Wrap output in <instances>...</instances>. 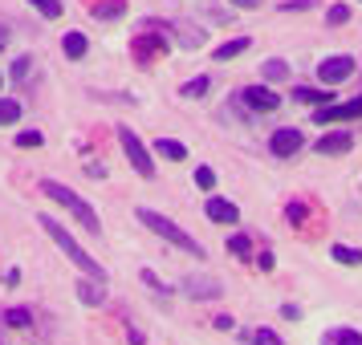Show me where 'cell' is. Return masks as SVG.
<instances>
[{
  "label": "cell",
  "mask_w": 362,
  "mask_h": 345,
  "mask_svg": "<svg viewBox=\"0 0 362 345\" xmlns=\"http://www.w3.org/2000/svg\"><path fill=\"white\" fill-rule=\"evenodd\" d=\"M326 345H362V333H354V329H334V333H326Z\"/></svg>",
  "instance_id": "9a60e30c"
},
{
  "label": "cell",
  "mask_w": 362,
  "mask_h": 345,
  "mask_svg": "<svg viewBox=\"0 0 362 345\" xmlns=\"http://www.w3.org/2000/svg\"><path fill=\"white\" fill-rule=\"evenodd\" d=\"M208 85H212L208 78H196V82H187V85H183V98H204V94H208Z\"/></svg>",
  "instance_id": "7402d4cb"
},
{
  "label": "cell",
  "mask_w": 362,
  "mask_h": 345,
  "mask_svg": "<svg viewBox=\"0 0 362 345\" xmlns=\"http://www.w3.org/2000/svg\"><path fill=\"white\" fill-rule=\"evenodd\" d=\"M196 187H204V191H212V187H216V171H212V167H199V171H196Z\"/></svg>",
  "instance_id": "d4e9b609"
},
{
  "label": "cell",
  "mask_w": 362,
  "mask_h": 345,
  "mask_svg": "<svg viewBox=\"0 0 362 345\" xmlns=\"http://www.w3.org/2000/svg\"><path fill=\"white\" fill-rule=\"evenodd\" d=\"M21 118V102H13V98H0V126H13Z\"/></svg>",
  "instance_id": "e0dca14e"
},
{
  "label": "cell",
  "mask_w": 362,
  "mask_h": 345,
  "mask_svg": "<svg viewBox=\"0 0 362 345\" xmlns=\"http://www.w3.org/2000/svg\"><path fill=\"white\" fill-rule=\"evenodd\" d=\"M232 4H236V8H257L261 0H232Z\"/></svg>",
  "instance_id": "f546056e"
},
{
  "label": "cell",
  "mask_w": 362,
  "mask_h": 345,
  "mask_svg": "<svg viewBox=\"0 0 362 345\" xmlns=\"http://www.w3.org/2000/svg\"><path fill=\"white\" fill-rule=\"evenodd\" d=\"M29 69H33V57H17V61H13V78H29Z\"/></svg>",
  "instance_id": "83f0119b"
},
{
  "label": "cell",
  "mask_w": 362,
  "mask_h": 345,
  "mask_svg": "<svg viewBox=\"0 0 362 345\" xmlns=\"http://www.w3.org/2000/svg\"><path fill=\"white\" fill-rule=\"evenodd\" d=\"M248 49V37H236V41H224L220 49H216V61H232V57H240Z\"/></svg>",
  "instance_id": "5bb4252c"
},
{
  "label": "cell",
  "mask_w": 362,
  "mask_h": 345,
  "mask_svg": "<svg viewBox=\"0 0 362 345\" xmlns=\"http://www.w3.org/2000/svg\"><path fill=\"white\" fill-rule=\"evenodd\" d=\"M0 82H4V78H0Z\"/></svg>",
  "instance_id": "1f68e13d"
},
{
  "label": "cell",
  "mask_w": 362,
  "mask_h": 345,
  "mask_svg": "<svg viewBox=\"0 0 362 345\" xmlns=\"http://www.w3.org/2000/svg\"><path fill=\"white\" fill-rule=\"evenodd\" d=\"M62 49H66V57H74V61H78V57H86L90 41H86L82 33H66V37H62Z\"/></svg>",
  "instance_id": "4fadbf2b"
},
{
  "label": "cell",
  "mask_w": 362,
  "mask_h": 345,
  "mask_svg": "<svg viewBox=\"0 0 362 345\" xmlns=\"http://www.w3.org/2000/svg\"><path fill=\"white\" fill-rule=\"evenodd\" d=\"M252 341H257V345H281V337L273 333V329H257V333H252Z\"/></svg>",
  "instance_id": "f1b7e54d"
},
{
  "label": "cell",
  "mask_w": 362,
  "mask_h": 345,
  "mask_svg": "<svg viewBox=\"0 0 362 345\" xmlns=\"http://www.w3.org/2000/svg\"><path fill=\"white\" fill-rule=\"evenodd\" d=\"M41 143H45V134H41V131H21V134H17V147H25V150H29V147H41Z\"/></svg>",
  "instance_id": "603a6c76"
},
{
  "label": "cell",
  "mask_w": 362,
  "mask_h": 345,
  "mask_svg": "<svg viewBox=\"0 0 362 345\" xmlns=\"http://www.w3.org/2000/svg\"><path fill=\"white\" fill-rule=\"evenodd\" d=\"M74 289H78V296H82L86 305H102V301H106V280H78V284H74Z\"/></svg>",
  "instance_id": "8fae6325"
},
{
  "label": "cell",
  "mask_w": 362,
  "mask_h": 345,
  "mask_svg": "<svg viewBox=\"0 0 362 345\" xmlns=\"http://www.w3.org/2000/svg\"><path fill=\"white\" fill-rule=\"evenodd\" d=\"M248 248H252V244H248V236H240V231L228 240V252H236V256H248Z\"/></svg>",
  "instance_id": "4316f807"
},
{
  "label": "cell",
  "mask_w": 362,
  "mask_h": 345,
  "mask_svg": "<svg viewBox=\"0 0 362 345\" xmlns=\"http://www.w3.org/2000/svg\"><path fill=\"white\" fill-rule=\"evenodd\" d=\"M240 98H245L252 110H264V114L281 106V94H273L269 85H248V90H240Z\"/></svg>",
  "instance_id": "ba28073f"
},
{
  "label": "cell",
  "mask_w": 362,
  "mask_h": 345,
  "mask_svg": "<svg viewBox=\"0 0 362 345\" xmlns=\"http://www.w3.org/2000/svg\"><path fill=\"white\" fill-rule=\"evenodd\" d=\"M134 219H139V224H147V228L155 231V236H163L167 244L183 248V252H192V256H204V248H199V240H192V236H187V231H183L180 224H175V219H167L163 212H151V207H139V212H134Z\"/></svg>",
  "instance_id": "3957f363"
},
{
  "label": "cell",
  "mask_w": 362,
  "mask_h": 345,
  "mask_svg": "<svg viewBox=\"0 0 362 345\" xmlns=\"http://www.w3.org/2000/svg\"><path fill=\"white\" fill-rule=\"evenodd\" d=\"M29 321H33L29 309H8L4 313V325H13V329H29Z\"/></svg>",
  "instance_id": "ffe728a7"
},
{
  "label": "cell",
  "mask_w": 362,
  "mask_h": 345,
  "mask_svg": "<svg viewBox=\"0 0 362 345\" xmlns=\"http://www.w3.org/2000/svg\"><path fill=\"white\" fill-rule=\"evenodd\" d=\"M118 143H122V150H127V159H131V167L143 175V179H155V163H151V155H147V147L134 138V131L131 126H118Z\"/></svg>",
  "instance_id": "277c9868"
},
{
  "label": "cell",
  "mask_w": 362,
  "mask_h": 345,
  "mask_svg": "<svg viewBox=\"0 0 362 345\" xmlns=\"http://www.w3.org/2000/svg\"><path fill=\"white\" fill-rule=\"evenodd\" d=\"M37 191H41V195H49V199H57V203H62V207H66L69 215H78V224H82V228L90 231V236H98V231H102L98 212H94V207H90L86 199L74 195L69 187H62L57 179H41V183H37Z\"/></svg>",
  "instance_id": "7a4b0ae2"
},
{
  "label": "cell",
  "mask_w": 362,
  "mask_h": 345,
  "mask_svg": "<svg viewBox=\"0 0 362 345\" xmlns=\"http://www.w3.org/2000/svg\"><path fill=\"white\" fill-rule=\"evenodd\" d=\"M354 73V57H346V53H338V57H326L322 66H317V78L326 85H338V82H346Z\"/></svg>",
  "instance_id": "5b68a950"
},
{
  "label": "cell",
  "mask_w": 362,
  "mask_h": 345,
  "mask_svg": "<svg viewBox=\"0 0 362 345\" xmlns=\"http://www.w3.org/2000/svg\"><path fill=\"white\" fill-rule=\"evenodd\" d=\"M208 219H216V224H236L240 219V212H236V203H228V199H208Z\"/></svg>",
  "instance_id": "9c48e42d"
},
{
  "label": "cell",
  "mask_w": 362,
  "mask_h": 345,
  "mask_svg": "<svg viewBox=\"0 0 362 345\" xmlns=\"http://www.w3.org/2000/svg\"><path fill=\"white\" fill-rule=\"evenodd\" d=\"M122 13V0H110V4H94V17L106 20V17H118Z\"/></svg>",
  "instance_id": "cb8c5ba5"
},
{
  "label": "cell",
  "mask_w": 362,
  "mask_h": 345,
  "mask_svg": "<svg viewBox=\"0 0 362 345\" xmlns=\"http://www.w3.org/2000/svg\"><path fill=\"white\" fill-rule=\"evenodd\" d=\"M29 4H33V8L41 13V17H49V20L62 17V4H57V0H29Z\"/></svg>",
  "instance_id": "44dd1931"
},
{
  "label": "cell",
  "mask_w": 362,
  "mask_h": 345,
  "mask_svg": "<svg viewBox=\"0 0 362 345\" xmlns=\"http://www.w3.org/2000/svg\"><path fill=\"white\" fill-rule=\"evenodd\" d=\"M297 102H334V94H326V90H310V85H297Z\"/></svg>",
  "instance_id": "d6986e66"
},
{
  "label": "cell",
  "mask_w": 362,
  "mask_h": 345,
  "mask_svg": "<svg viewBox=\"0 0 362 345\" xmlns=\"http://www.w3.org/2000/svg\"><path fill=\"white\" fill-rule=\"evenodd\" d=\"M350 118H362V98L354 102H342V106H322V110H313V122H350Z\"/></svg>",
  "instance_id": "8992f818"
},
{
  "label": "cell",
  "mask_w": 362,
  "mask_h": 345,
  "mask_svg": "<svg viewBox=\"0 0 362 345\" xmlns=\"http://www.w3.org/2000/svg\"><path fill=\"white\" fill-rule=\"evenodd\" d=\"M37 224H41V228L49 231V240H53L57 248H62V252H66V256H69L74 264H78V268H82L86 277H94V280H106V268H102V264L94 260V256H90V252H86V248L78 244V240H74V236H69V231L62 228V224H57V219H49V215H41Z\"/></svg>",
  "instance_id": "6da1fadb"
},
{
  "label": "cell",
  "mask_w": 362,
  "mask_h": 345,
  "mask_svg": "<svg viewBox=\"0 0 362 345\" xmlns=\"http://www.w3.org/2000/svg\"><path fill=\"white\" fill-rule=\"evenodd\" d=\"M4 45H8V29H4V25H0V49H4Z\"/></svg>",
  "instance_id": "4dcf8cb0"
},
{
  "label": "cell",
  "mask_w": 362,
  "mask_h": 345,
  "mask_svg": "<svg viewBox=\"0 0 362 345\" xmlns=\"http://www.w3.org/2000/svg\"><path fill=\"white\" fill-rule=\"evenodd\" d=\"M261 73H264V82H285V78H289V66H285V61H264Z\"/></svg>",
  "instance_id": "ac0fdd59"
},
{
  "label": "cell",
  "mask_w": 362,
  "mask_h": 345,
  "mask_svg": "<svg viewBox=\"0 0 362 345\" xmlns=\"http://www.w3.org/2000/svg\"><path fill=\"white\" fill-rule=\"evenodd\" d=\"M155 150H159L163 159H171V163H180V159H187V147H183L180 138H159V143H155Z\"/></svg>",
  "instance_id": "7c38bea8"
},
{
  "label": "cell",
  "mask_w": 362,
  "mask_h": 345,
  "mask_svg": "<svg viewBox=\"0 0 362 345\" xmlns=\"http://www.w3.org/2000/svg\"><path fill=\"white\" fill-rule=\"evenodd\" d=\"M301 143H305V138H301V131L285 126V131H277L273 138H269V150H273L277 159H289V155H297V150H301Z\"/></svg>",
  "instance_id": "52a82bcc"
},
{
  "label": "cell",
  "mask_w": 362,
  "mask_h": 345,
  "mask_svg": "<svg viewBox=\"0 0 362 345\" xmlns=\"http://www.w3.org/2000/svg\"><path fill=\"white\" fill-rule=\"evenodd\" d=\"M354 147V138L350 134H326V138H317V155H346V150Z\"/></svg>",
  "instance_id": "30bf717a"
},
{
  "label": "cell",
  "mask_w": 362,
  "mask_h": 345,
  "mask_svg": "<svg viewBox=\"0 0 362 345\" xmlns=\"http://www.w3.org/2000/svg\"><path fill=\"white\" fill-rule=\"evenodd\" d=\"M329 256H334L338 264H362V252L358 248H346V244H334L329 248Z\"/></svg>",
  "instance_id": "2e32d148"
},
{
  "label": "cell",
  "mask_w": 362,
  "mask_h": 345,
  "mask_svg": "<svg viewBox=\"0 0 362 345\" xmlns=\"http://www.w3.org/2000/svg\"><path fill=\"white\" fill-rule=\"evenodd\" d=\"M326 20L329 25H346V20H350V8H346V4H334V8L326 13Z\"/></svg>",
  "instance_id": "484cf974"
}]
</instances>
